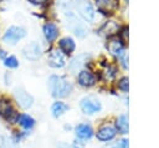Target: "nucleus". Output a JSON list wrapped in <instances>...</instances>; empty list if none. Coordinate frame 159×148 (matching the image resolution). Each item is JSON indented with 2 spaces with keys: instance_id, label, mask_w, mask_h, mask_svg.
Returning a JSON list of instances; mask_svg holds the SVG:
<instances>
[{
  "instance_id": "nucleus-1",
  "label": "nucleus",
  "mask_w": 159,
  "mask_h": 148,
  "mask_svg": "<svg viewBox=\"0 0 159 148\" xmlns=\"http://www.w3.org/2000/svg\"><path fill=\"white\" fill-rule=\"evenodd\" d=\"M48 90L51 95L56 98H63L68 96L72 91V85L68 80L62 76H51L48 78Z\"/></svg>"
},
{
  "instance_id": "nucleus-2",
  "label": "nucleus",
  "mask_w": 159,
  "mask_h": 148,
  "mask_svg": "<svg viewBox=\"0 0 159 148\" xmlns=\"http://www.w3.org/2000/svg\"><path fill=\"white\" fill-rule=\"evenodd\" d=\"M0 117L9 123H16L17 121L19 114L7 98H0Z\"/></svg>"
},
{
  "instance_id": "nucleus-3",
  "label": "nucleus",
  "mask_w": 159,
  "mask_h": 148,
  "mask_svg": "<svg viewBox=\"0 0 159 148\" xmlns=\"http://www.w3.org/2000/svg\"><path fill=\"white\" fill-rule=\"evenodd\" d=\"M76 7H77V11H78L80 16L83 20H86L87 22H93L94 21V17H96L94 7L88 0H77L76 1Z\"/></svg>"
},
{
  "instance_id": "nucleus-4",
  "label": "nucleus",
  "mask_w": 159,
  "mask_h": 148,
  "mask_svg": "<svg viewBox=\"0 0 159 148\" xmlns=\"http://www.w3.org/2000/svg\"><path fill=\"white\" fill-rule=\"evenodd\" d=\"M26 36V31L22 27L19 26H11L6 30L5 35H4V42L9 44V45H15L19 40L24 39Z\"/></svg>"
},
{
  "instance_id": "nucleus-5",
  "label": "nucleus",
  "mask_w": 159,
  "mask_h": 148,
  "mask_svg": "<svg viewBox=\"0 0 159 148\" xmlns=\"http://www.w3.org/2000/svg\"><path fill=\"white\" fill-rule=\"evenodd\" d=\"M14 97H15L16 103L24 109L30 108L32 106V103H34L32 96L29 92H26L25 90H22V88H16L15 92H14Z\"/></svg>"
},
{
  "instance_id": "nucleus-6",
  "label": "nucleus",
  "mask_w": 159,
  "mask_h": 148,
  "mask_svg": "<svg viewBox=\"0 0 159 148\" xmlns=\"http://www.w3.org/2000/svg\"><path fill=\"white\" fill-rule=\"evenodd\" d=\"M81 109L84 114H94L101 111V103L93 97H86L81 101Z\"/></svg>"
},
{
  "instance_id": "nucleus-7",
  "label": "nucleus",
  "mask_w": 159,
  "mask_h": 148,
  "mask_svg": "<svg viewBox=\"0 0 159 148\" xmlns=\"http://www.w3.org/2000/svg\"><path fill=\"white\" fill-rule=\"evenodd\" d=\"M22 53L25 56V58L31 60V61H36L40 58L42 51H41V46L37 42H31L29 45H26L22 50Z\"/></svg>"
},
{
  "instance_id": "nucleus-8",
  "label": "nucleus",
  "mask_w": 159,
  "mask_h": 148,
  "mask_svg": "<svg viewBox=\"0 0 159 148\" xmlns=\"http://www.w3.org/2000/svg\"><path fill=\"white\" fill-rule=\"evenodd\" d=\"M67 25H68V27L75 32V35H77V36H80V37H83V36L86 35V27H84V25L81 24V22L77 20L76 15L72 14L71 11L68 12V22H67Z\"/></svg>"
},
{
  "instance_id": "nucleus-9",
  "label": "nucleus",
  "mask_w": 159,
  "mask_h": 148,
  "mask_svg": "<svg viewBox=\"0 0 159 148\" xmlns=\"http://www.w3.org/2000/svg\"><path fill=\"white\" fill-rule=\"evenodd\" d=\"M107 49L113 56H120L124 52V44L120 37H111L107 42Z\"/></svg>"
},
{
  "instance_id": "nucleus-10",
  "label": "nucleus",
  "mask_w": 159,
  "mask_h": 148,
  "mask_svg": "<svg viewBox=\"0 0 159 148\" xmlns=\"http://www.w3.org/2000/svg\"><path fill=\"white\" fill-rule=\"evenodd\" d=\"M65 63H66L65 56L61 52V50H58V49L51 50V52L48 55V65L55 68H61L65 66Z\"/></svg>"
},
{
  "instance_id": "nucleus-11",
  "label": "nucleus",
  "mask_w": 159,
  "mask_h": 148,
  "mask_svg": "<svg viewBox=\"0 0 159 148\" xmlns=\"http://www.w3.org/2000/svg\"><path fill=\"white\" fill-rule=\"evenodd\" d=\"M96 5L99 12L104 15H111L118 7V1L117 0H96Z\"/></svg>"
},
{
  "instance_id": "nucleus-12",
  "label": "nucleus",
  "mask_w": 159,
  "mask_h": 148,
  "mask_svg": "<svg viewBox=\"0 0 159 148\" xmlns=\"http://www.w3.org/2000/svg\"><path fill=\"white\" fill-rule=\"evenodd\" d=\"M116 134H117L116 128L112 127V126H109V124H107V126H103V127H101L98 129L97 138L99 141H102V142H108V141L113 139L116 137Z\"/></svg>"
},
{
  "instance_id": "nucleus-13",
  "label": "nucleus",
  "mask_w": 159,
  "mask_h": 148,
  "mask_svg": "<svg viewBox=\"0 0 159 148\" xmlns=\"http://www.w3.org/2000/svg\"><path fill=\"white\" fill-rule=\"evenodd\" d=\"M78 83L83 87H91L96 83V76L87 70H82L78 73Z\"/></svg>"
},
{
  "instance_id": "nucleus-14",
  "label": "nucleus",
  "mask_w": 159,
  "mask_h": 148,
  "mask_svg": "<svg viewBox=\"0 0 159 148\" xmlns=\"http://www.w3.org/2000/svg\"><path fill=\"white\" fill-rule=\"evenodd\" d=\"M58 45H60L61 52H63V53H66V55L72 53V52L75 51V49H76V44H75L73 39H72V37H68V36L61 39L60 42H58Z\"/></svg>"
},
{
  "instance_id": "nucleus-15",
  "label": "nucleus",
  "mask_w": 159,
  "mask_h": 148,
  "mask_svg": "<svg viewBox=\"0 0 159 148\" xmlns=\"http://www.w3.org/2000/svg\"><path fill=\"white\" fill-rule=\"evenodd\" d=\"M76 136L81 139H89L93 136V129L86 123H81L76 127Z\"/></svg>"
},
{
  "instance_id": "nucleus-16",
  "label": "nucleus",
  "mask_w": 159,
  "mask_h": 148,
  "mask_svg": "<svg viewBox=\"0 0 159 148\" xmlns=\"http://www.w3.org/2000/svg\"><path fill=\"white\" fill-rule=\"evenodd\" d=\"M43 35H45V37H46V40H47L48 42H52V41L57 37V35H58V29H57V26H56L53 22H47V24H45V26H43Z\"/></svg>"
},
{
  "instance_id": "nucleus-17",
  "label": "nucleus",
  "mask_w": 159,
  "mask_h": 148,
  "mask_svg": "<svg viewBox=\"0 0 159 148\" xmlns=\"http://www.w3.org/2000/svg\"><path fill=\"white\" fill-rule=\"evenodd\" d=\"M24 129H31L34 126H35V119L31 117V116H29V114H25V113H22V114H19V117H17V121H16Z\"/></svg>"
},
{
  "instance_id": "nucleus-18",
  "label": "nucleus",
  "mask_w": 159,
  "mask_h": 148,
  "mask_svg": "<svg viewBox=\"0 0 159 148\" xmlns=\"http://www.w3.org/2000/svg\"><path fill=\"white\" fill-rule=\"evenodd\" d=\"M89 58V56L88 55H80L78 57H76V58H73L72 60V62L70 63V70L71 71H78L83 65H86V62H87V60Z\"/></svg>"
},
{
  "instance_id": "nucleus-19",
  "label": "nucleus",
  "mask_w": 159,
  "mask_h": 148,
  "mask_svg": "<svg viewBox=\"0 0 159 148\" xmlns=\"http://www.w3.org/2000/svg\"><path fill=\"white\" fill-rule=\"evenodd\" d=\"M116 131H118L122 134L128 133V117L125 114H122L117 118L116 122Z\"/></svg>"
},
{
  "instance_id": "nucleus-20",
  "label": "nucleus",
  "mask_w": 159,
  "mask_h": 148,
  "mask_svg": "<svg viewBox=\"0 0 159 148\" xmlns=\"http://www.w3.org/2000/svg\"><path fill=\"white\" fill-rule=\"evenodd\" d=\"M67 109H68V106L66 103H63V102H60V101L58 102H55L52 104V107H51V112H52V116L53 117L62 116Z\"/></svg>"
},
{
  "instance_id": "nucleus-21",
  "label": "nucleus",
  "mask_w": 159,
  "mask_h": 148,
  "mask_svg": "<svg viewBox=\"0 0 159 148\" xmlns=\"http://www.w3.org/2000/svg\"><path fill=\"white\" fill-rule=\"evenodd\" d=\"M0 148H16V143L9 137H1Z\"/></svg>"
},
{
  "instance_id": "nucleus-22",
  "label": "nucleus",
  "mask_w": 159,
  "mask_h": 148,
  "mask_svg": "<svg viewBox=\"0 0 159 148\" xmlns=\"http://www.w3.org/2000/svg\"><path fill=\"white\" fill-rule=\"evenodd\" d=\"M4 65L9 68H15L19 66V61L15 56H7L5 60H4Z\"/></svg>"
},
{
  "instance_id": "nucleus-23",
  "label": "nucleus",
  "mask_w": 159,
  "mask_h": 148,
  "mask_svg": "<svg viewBox=\"0 0 159 148\" xmlns=\"http://www.w3.org/2000/svg\"><path fill=\"white\" fill-rule=\"evenodd\" d=\"M128 78L127 77H122L119 81H118V87L123 91V92H128V87H129V83H128Z\"/></svg>"
},
{
  "instance_id": "nucleus-24",
  "label": "nucleus",
  "mask_w": 159,
  "mask_h": 148,
  "mask_svg": "<svg viewBox=\"0 0 159 148\" xmlns=\"http://www.w3.org/2000/svg\"><path fill=\"white\" fill-rule=\"evenodd\" d=\"M114 76H116V68H114V67H109V66H108L107 72H106V77H107L108 80H111V78H113Z\"/></svg>"
},
{
  "instance_id": "nucleus-25",
  "label": "nucleus",
  "mask_w": 159,
  "mask_h": 148,
  "mask_svg": "<svg viewBox=\"0 0 159 148\" xmlns=\"http://www.w3.org/2000/svg\"><path fill=\"white\" fill-rule=\"evenodd\" d=\"M113 148H128V139H122L113 146Z\"/></svg>"
},
{
  "instance_id": "nucleus-26",
  "label": "nucleus",
  "mask_w": 159,
  "mask_h": 148,
  "mask_svg": "<svg viewBox=\"0 0 159 148\" xmlns=\"http://www.w3.org/2000/svg\"><path fill=\"white\" fill-rule=\"evenodd\" d=\"M45 0H29V2H31L32 5H40V4H42Z\"/></svg>"
}]
</instances>
